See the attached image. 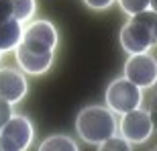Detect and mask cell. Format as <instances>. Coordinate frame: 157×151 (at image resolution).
<instances>
[{
	"instance_id": "1",
	"label": "cell",
	"mask_w": 157,
	"mask_h": 151,
	"mask_svg": "<svg viewBox=\"0 0 157 151\" xmlns=\"http://www.w3.org/2000/svg\"><path fill=\"white\" fill-rule=\"evenodd\" d=\"M57 47V31L49 21H35L23 31L17 45V64L25 74L41 76L53 64V49Z\"/></svg>"
},
{
	"instance_id": "2",
	"label": "cell",
	"mask_w": 157,
	"mask_h": 151,
	"mask_svg": "<svg viewBox=\"0 0 157 151\" xmlns=\"http://www.w3.org/2000/svg\"><path fill=\"white\" fill-rule=\"evenodd\" d=\"M76 131L90 145H100L102 141L114 137L118 131L114 112L108 106H86L82 108L76 121Z\"/></svg>"
},
{
	"instance_id": "3",
	"label": "cell",
	"mask_w": 157,
	"mask_h": 151,
	"mask_svg": "<svg viewBox=\"0 0 157 151\" xmlns=\"http://www.w3.org/2000/svg\"><path fill=\"white\" fill-rule=\"evenodd\" d=\"M155 23L157 12L151 8L143 12H137L128 18V23L121 31V45L128 55L137 53H149L151 47L157 45L155 41Z\"/></svg>"
},
{
	"instance_id": "4",
	"label": "cell",
	"mask_w": 157,
	"mask_h": 151,
	"mask_svg": "<svg viewBox=\"0 0 157 151\" xmlns=\"http://www.w3.org/2000/svg\"><path fill=\"white\" fill-rule=\"evenodd\" d=\"M143 104V92L139 86L128 82L124 76L106 88V106L117 114H127Z\"/></svg>"
},
{
	"instance_id": "5",
	"label": "cell",
	"mask_w": 157,
	"mask_h": 151,
	"mask_svg": "<svg viewBox=\"0 0 157 151\" xmlns=\"http://www.w3.org/2000/svg\"><path fill=\"white\" fill-rule=\"evenodd\" d=\"M33 143V125L27 116L12 114L0 127V147L4 151H27Z\"/></svg>"
},
{
	"instance_id": "6",
	"label": "cell",
	"mask_w": 157,
	"mask_h": 151,
	"mask_svg": "<svg viewBox=\"0 0 157 151\" xmlns=\"http://www.w3.org/2000/svg\"><path fill=\"white\" fill-rule=\"evenodd\" d=\"M121 122H118V131H121V137L127 139L128 143H145V141L151 139L153 135V121L151 114L145 110V108H135V110L127 112V114H121Z\"/></svg>"
},
{
	"instance_id": "7",
	"label": "cell",
	"mask_w": 157,
	"mask_h": 151,
	"mask_svg": "<svg viewBox=\"0 0 157 151\" xmlns=\"http://www.w3.org/2000/svg\"><path fill=\"white\" fill-rule=\"evenodd\" d=\"M124 78L141 90H149L157 84V59L151 53L131 55L124 64Z\"/></svg>"
},
{
	"instance_id": "8",
	"label": "cell",
	"mask_w": 157,
	"mask_h": 151,
	"mask_svg": "<svg viewBox=\"0 0 157 151\" xmlns=\"http://www.w3.org/2000/svg\"><path fill=\"white\" fill-rule=\"evenodd\" d=\"M27 94V80L17 70L4 68L0 70V98L8 100L10 104H17Z\"/></svg>"
},
{
	"instance_id": "9",
	"label": "cell",
	"mask_w": 157,
	"mask_h": 151,
	"mask_svg": "<svg viewBox=\"0 0 157 151\" xmlns=\"http://www.w3.org/2000/svg\"><path fill=\"white\" fill-rule=\"evenodd\" d=\"M23 23L17 18H6L0 23V51H12L23 39Z\"/></svg>"
},
{
	"instance_id": "10",
	"label": "cell",
	"mask_w": 157,
	"mask_h": 151,
	"mask_svg": "<svg viewBox=\"0 0 157 151\" xmlns=\"http://www.w3.org/2000/svg\"><path fill=\"white\" fill-rule=\"evenodd\" d=\"M39 151H80L76 141L67 135H51L39 145Z\"/></svg>"
},
{
	"instance_id": "11",
	"label": "cell",
	"mask_w": 157,
	"mask_h": 151,
	"mask_svg": "<svg viewBox=\"0 0 157 151\" xmlns=\"http://www.w3.org/2000/svg\"><path fill=\"white\" fill-rule=\"evenodd\" d=\"M12 4V18L21 23L29 21L35 14V0H10Z\"/></svg>"
},
{
	"instance_id": "12",
	"label": "cell",
	"mask_w": 157,
	"mask_h": 151,
	"mask_svg": "<svg viewBox=\"0 0 157 151\" xmlns=\"http://www.w3.org/2000/svg\"><path fill=\"white\" fill-rule=\"evenodd\" d=\"M98 151H133L131 149V143L127 139H122V137H110V139L102 141L98 145Z\"/></svg>"
},
{
	"instance_id": "13",
	"label": "cell",
	"mask_w": 157,
	"mask_h": 151,
	"mask_svg": "<svg viewBox=\"0 0 157 151\" xmlns=\"http://www.w3.org/2000/svg\"><path fill=\"white\" fill-rule=\"evenodd\" d=\"M149 2L151 0H118L122 12H127L128 17H133L137 12H143V10H149Z\"/></svg>"
},
{
	"instance_id": "14",
	"label": "cell",
	"mask_w": 157,
	"mask_h": 151,
	"mask_svg": "<svg viewBox=\"0 0 157 151\" xmlns=\"http://www.w3.org/2000/svg\"><path fill=\"white\" fill-rule=\"evenodd\" d=\"M145 110L151 114V121H153V129L157 131V92L153 90L151 96L147 98V106H145Z\"/></svg>"
},
{
	"instance_id": "15",
	"label": "cell",
	"mask_w": 157,
	"mask_h": 151,
	"mask_svg": "<svg viewBox=\"0 0 157 151\" xmlns=\"http://www.w3.org/2000/svg\"><path fill=\"white\" fill-rule=\"evenodd\" d=\"M10 116H12V104L8 102V100L0 98V127H2Z\"/></svg>"
},
{
	"instance_id": "16",
	"label": "cell",
	"mask_w": 157,
	"mask_h": 151,
	"mask_svg": "<svg viewBox=\"0 0 157 151\" xmlns=\"http://www.w3.org/2000/svg\"><path fill=\"white\" fill-rule=\"evenodd\" d=\"M112 2L114 0H84V4L90 6L92 10H106L112 6Z\"/></svg>"
},
{
	"instance_id": "17",
	"label": "cell",
	"mask_w": 157,
	"mask_h": 151,
	"mask_svg": "<svg viewBox=\"0 0 157 151\" xmlns=\"http://www.w3.org/2000/svg\"><path fill=\"white\" fill-rule=\"evenodd\" d=\"M6 18H12V4L10 0H0V23Z\"/></svg>"
},
{
	"instance_id": "18",
	"label": "cell",
	"mask_w": 157,
	"mask_h": 151,
	"mask_svg": "<svg viewBox=\"0 0 157 151\" xmlns=\"http://www.w3.org/2000/svg\"><path fill=\"white\" fill-rule=\"evenodd\" d=\"M149 8H151L153 12H157V0H151V2H149Z\"/></svg>"
},
{
	"instance_id": "19",
	"label": "cell",
	"mask_w": 157,
	"mask_h": 151,
	"mask_svg": "<svg viewBox=\"0 0 157 151\" xmlns=\"http://www.w3.org/2000/svg\"><path fill=\"white\" fill-rule=\"evenodd\" d=\"M155 41H157V23H155Z\"/></svg>"
},
{
	"instance_id": "20",
	"label": "cell",
	"mask_w": 157,
	"mask_h": 151,
	"mask_svg": "<svg viewBox=\"0 0 157 151\" xmlns=\"http://www.w3.org/2000/svg\"><path fill=\"white\" fill-rule=\"evenodd\" d=\"M0 151H4V149H2V147H0Z\"/></svg>"
},
{
	"instance_id": "21",
	"label": "cell",
	"mask_w": 157,
	"mask_h": 151,
	"mask_svg": "<svg viewBox=\"0 0 157 151\" xmlns=\"http://www.w3.org/2000/svg\"><path fill=\"white\" fill-rule=\"evenodd\" d=\"M153 151H157V147H155V149H153Z\"/></svg>"
},
{
	"instance_id": "22",
	"label": "cell",
	"mask_w": 157,
	"mask_h": 151,
	"mask_svg": "<svg viewBox=\"0 0 157 151\" xmlns=\"http://www.w3.org/2000/svg\"><path fill=\"white\" fill-rule=\"evenodd\" d=\"M0 55H2V51H0Z\"/></svg>"
}]
</instances>
